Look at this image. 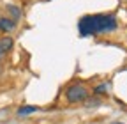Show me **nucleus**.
I'll return each mask as SVG.
<instances>
[{"instance_id": "f257e3e1", "label": "nucleus", "mask_w": 127, "mask_h": 124, "mask_svg": "<svg viewBox=\"0 0 127 124\" xmlns=\"http://www.w3.org/2000/svg\"><path fill=\"white\" fill-rule=\"evenodd\" d=\"M118 23L113 14H87L78 21L79 36L90 37L97 34H109L117 30Z\"/></svg>"}, {"instance_id": "f03ea898", "label": "nucleus", "mask_w": 127, "mask_h": 124, "mask_svg": "<svg viewBox=\"0 0 127 124\" xmlns=\"http://www.w3.org/2000/svg\"><path fill=\"white\" fill-rule=\"evenodd\" d=\"M88 96H90L88 89L81 83H74L65 89V99L69 103H85L88 99Z\"/></svg>"}, {"instance_id": "7ed1b4c3", "label": "nucleus", "mask_w": 127, "mask_h": 124, "mask_svg": "<svg viewBox=\"0 0 127 124\" xmlns=\"http://www.w3.org/2000/svg\"><path fill=\"white\" fill-rule=\"evenodd\" d=\"M14 46V39L12 37H2L0 39V60H2Z\"/></svg>"}, {"instance_id": "20e7f679", "label": "nucleus", "mask_w": 127, "mask_h": 124, "mask_svg": "<svg viewBox=\"0 0 127 124\" xmlns=\"http://www.w3.org/2000/svg\"><path fill=\"white\" fill-rule=\"evenodd\" d=\"M16 28V21L11 18H0V32H12Z\"/></svg>"}, {"instance_id": "39448f33", "label": "nucleus", "mask_w": 127, "mask_h": 124, "mask_svg": "<svg viewBox=\"0 0 127 124\" xmlns=\"http://www.w3.org/2000/svg\"><path fill=\"white\" fill-rule=\"evenodd\" d=\"M34 112H37V106H34V105H25V106H20L16 114H18L20 117H25V115H30V114H34Z\"/></svg>"}, {"instance_id": "423d86ee", "label": "nucleus", "mask_w": 127, "mask_h": 124, "mask_svg": "<svg viewBox=\"0 0 127 124\" xmlns=\"http://www.w3.org/2000/svg\"><path fill=\"white\" fill-rule=\"evenodd\" d=\"M9 12H11V16H12V20L14 21H18L20 18H21V9L20 7H16V5H12V4H9L7 7H5Z\"/></svg>"}, {"instance_id": "0eeeda50", "label": "nucleus", "mask_w": 127, "mask_h": 124, "mask_svg": "<svg viewBox=\"0 0 127 124\" xmlns=\"http://www.w3.org/2000/svg\"><path fill=\"white\" fill-rule=\"evenodd\" d=\"M94 92H95V94H106V92H108V83L95 85V87H94Z\"/></svg>"}, {"instance_id": "6e6552de", "label": "nucleus", "mask_w": 127, "mask_h": 124, "mask_svg": "<svg viewBox=\"0 0 127 124\" xmlns=\"http://www.w3.org/2000/svg\"><path fill=\"white\" fill-rule=\"evenodd\" d=\"M113 124H124V122H113Z\"/></svg>"}]
</instances>
